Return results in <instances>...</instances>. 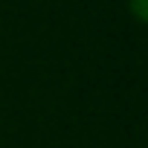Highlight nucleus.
I'll use <instances>...</instances> for the list:
<instances>
[{
    "mask_svg": "<svg viewBox=\"0 0 148 148\" xmlns=\"http://www.w3.org/2000/svg\"><path fill=\"white\" fill-rule=\"evenodd\" d=\"M131 12L139 23H145L148 21V0H131Z\"/></svg>",
    "mask_w": 148,
    "mask_h": 148,
    "instance_id": "obj_1",
    "label": "nucleus"
}]
</instances>
